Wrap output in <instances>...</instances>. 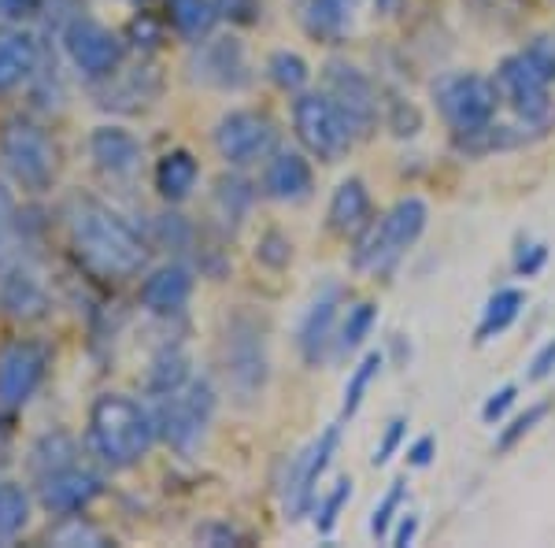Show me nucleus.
Listing matches in <instances>:
<instances>
[{"instance_id":"1","label":"nucleus","mask_w":555,"mask_h":548,"mask_svg":"<svg viewBox=\"0 0 555 548\" xmlns=\"http://www.w3.org/2000/svg\"><path fill=\"white\" fill-rule=\"evenodd\" d=\"M70 238H75L78 256L104 278H133L149 259L145 241L112 208L89 196L70 204Z\"/></svg>"},{"instance_id":"2","label":"nucleus","mask_w":555,"mask_h":548,"mask_svg":"<svg viewBox=\"0 0 555 548\" xmlns=\"http://www.w3.org/2000/svg\"><path fill=\"white\" fill-rule=\"evenodd\" d=\"M552 86H555V41L533 38L522 52L507 56L496 71L500 101L512 104V112L530 130H548L552 123Z\"/></svg>"},{"instance_id":"3","label":"nucleus","mask_w":555,"mask_h":548,"mask_svg":"<svg viewBox=\"0 0 555 548\" xmlns=\"http://www.w3.org/2000/svg\"><path fill=\"white\" fill-rule=\"evenodd\" d=\"M156 434V416L122 393H104L89 408V442H93L96 456L112 467L141 463Z\"/></svg>"},{"instance_id":"4","label":"nucleus","mask_w":555,"mask_h":548,"mask_svg":"<svg viewBox=\"0 0 555 548\" xmlns=\"http://www.w3.org/2000/svg\"><path fill=\"white\" fill-rule=\"evenodd\" d=\"M429 222V208L423 196H404L397 201L378 222L363 230L360 245H356L352 267L356 271H371V275H389L400 264V256L423 238Z\"/></svg>"},{"instance_id":"5","label":"nucleus","mask_w":555,"mask_h":548,"mask_svg":"<svg viewBox=\"0 0 555 548\" xmlns=\"http://www.w3.org/2000/svg\"><path fill=\"white\" fill-rule=\"evenodd\" d=\"M434 104L441 112V119L449 123L452 133H467L478 130L486 123L496 119V82H489L486 75H444L434 82Z\"/></svg>"},{"instance_id":"6","label":"nucleus","mask_w":555,"mask_h":548,"mask_svg":"<svg viewBox=\"0 0 555 548\" xmlns=\"http://www.w3.org/2000/svg\"><path fill=\"white\" fill-rule=\"evenodd\" d=\"M215 411V390L211 382L196 379L185 382L182 390L167 393L164 404L156 411V430L167 445L178 448V453H193V445L204 437Z\"/></svg>"},{"instance_id":"7","label":"nucleus","mask_w":555,"mask_h":548,"mask_svg":"<svg viewBox=\"0 0 555 548\" xmlns=\"http://www.w3.org/2000/svg\"><path fill=\"white\" fill-rule=\"evenodd\" d=\"M293 130H297L300 145L322 164H337L352 149V130L345 127L341 112L326 93H300L293 101Z\"/></svg>"},{"instance_id":"8","label":"nucleus","mask_w":555,"mask_h":548,"mask_svg":"<svg viewBox=\"0 0 555 548\" xmlns=\"http://www.w3.org/2000/svg\"><path fill=\"white\" fill-rule=\"evenodd\" d=\"M0 156H4V167L12 170L15 182L26 190H49L56 178V145L34 123H8L0 133Z\"/></svg>"},{"instance_id":"9","label":"nucleus","mask_w":555,"mask_h":548,"mask_svg":"<svg viewBox=\"0 0 555 548\" xmlns=\"http://www.w3.org/2000/svg\"><path fill=\"white\" fill-rule=\"evenodd\" d=\"M326 97L334 101L337 112H341L352 138H366V133L378 127V115H382L378 89H374V82L360 67L345 64V60L326 64Z\"/></svg>"},{"instance_id":"10","label":"nucleus","mask_w":555,"mask_h":548,"mask_svg":"<svg viewBox=\"0 0 555 548\" xmlns=\"http://www.w3.org/2000/svg\"><path fill=\"white\" fill-rule=\"evenodd\" d=\"M278 130L271 123V115L263 112H248V107H237V112L222 115L219 127H215V149L227 160L230 167H248L256 160H263L267 152L274 149Z\"/></svg>"},{"instance_id":"11","label":"nucleus","mask_w":555,"mask_h":548,"mask_svg":"<svg viewBox=\"0 0 555 548\" xmlns=\"http://www.w3.org/2000/svg\"><path fill=\"white\" fill-rule=\"evenodd\" d=\"M227 379L241 400H253L267 382V345L253 319L237 316L227 330Z\"/></svg>"},{"instance_id":"12","label":"nucleus","mask_w":555,"mask_h":548,"mask_svg":"<svg viewBox=\"0 0 555 548\" xmlns=\"http://www.w3.org/2000/svg\"><path fill=\"white\" fill-rule=\"evenodd\" d=\"M64 49L70 64L82 71L86 78H107L122 64V41L107 26L93 20H75L64 34Z\"/></svg>"},{"instance_id":"13","label":"nucleus","mask_w":555,"mask_h":548,"mask_svg":"<svg viewBox=\"0 0 555 548\" xmlns=\"http://www.w3.org/2000/svg\"><path fill=\"white\" fill-rule=\"evenodd\" d=\"M44 367H49V353L34 341H12L8 348H0V404L15 408L30 400L44 379Z\"/></svg>"},{"instance_id":"14","label":"nucleus","mask_w":555,"mask_h":548,"mask_svg":"<svg viewBox=\"0 0 555 548\" xmlns=\"http://www.w3.org/2000/svg\"><path fill=\"white\" fill-rule=\"evenodd\" d=\"M193 78L211 89H245L253 82L248 75V60L237 38H211L196 49L193 56Z\"/></svg>"},{"instance_id":"15","label":"nucleus","mask_w":555,"mask_h":548,"mask_svg":"<svg viewBox=\"0 0 555 548\" xmlns=\"http://www.w3.org/2000/svg\"><path fill=\"white\" fill-rule=\"evenodd\" d=\"M337 442H341V426H330L308 453L293 460V479L285 485V511H289V519L308 515L311 497H315V482L326 474V467L337 453Z\"/></svg>"},{"instance_id":"16","label":"nucleus","mask_w":555,"mask_h":548,"mask_svg":"<svg viewBox=\"0 0 555 548\" xmlns=\"http://www.w3.org/2000/svg\"><path fill=\"white\" fill-rule=\"evenodd\" d=\"M96 497H101V479L75 463L60 467V471H52L41 479V505L49 511H60V515L82 511L89 500H96Z\"/></svg>"},{"instance_id":"17","label":"nucleus","mask_w":555,"mask_h":548,"mask_svg":"<svg viewBox=\"0 0 555 548\" xmlns=\"http://www.w3.org/2000/svg\"><path fill=\"white\" fill-rule=\"evenodd\" d=\"M337 301H341V290H337V285H326L319 301L308 308V316H304L300 330H297V345H300L304 364L319 367L322 359H326L330 345H334V341H337V334H334V322H337Z\"/></svg>"},{"instance_id":"18","label":"nucleus","mask_w":555,"mask_h":548,"mask_svg":"<svg viewBox=\"0 0 555 548\" xmlns=\"http://www.w3.org/2000/svg\"><path fill=\"white\" fill-rule=\"evenodd\" d=\"M311 190H315V175H311L308 160L300 152H274V160L263 170V193L282 204H300L308 201Z\"/></svg>"},{"instance_id":"19","label":"nucleus","mask_w":555,"mask_h":548,"mask_svg":"<svg viewBox=\"0 0 555 548\" xmlns=\"http://www.w3.org/2000/svg\"><path fill=\"white\" fill-rule=\"evenodd\" d=\"M193 296V271L182 264L156 267L145 282H141V304L152 316H175L185 308V301Z\"/></svg>"},{"instance_id":"20","label":"nucleus","mask_w":555,"mask_h":548,"mask_svg":"<svg viewBox=\"0 0 555 548\" xmlns=\"http://www.w3.org/2000/svg\"><path fill=\"white\" fill-rule=\"evenodd\" d=\"M89 156L112 178H130L141 167V141L122 127H96L89 133Z\"/></svg>"},{"instance_id":"21","label":"nucleus","mask_w":555,"mask_h":548,"mask_svg":"<svg viewBox=\"0 0 555 548\" xmlns=\"http://www.w3.org/2000/svg\"><path fill=\"white\" fill-rule=\"evenodd\" d=\"M371 190H366L363 178H345L341 186L334 190L330 196V208H326V222L334 233H341V238H356V233H363L371 227Z\"/></svg>"},{"instance_id":"22","label":"nucleus","mask_w":555,"mask_h":548,"mask_svg":"<svg viewBox=\"0 0 555 548\" xmlns=\"http://www.w3.org/2000/svg\"><path fill=\"white\" fill-rule=\"evenodd\" d=\"M297 15L308 38L337 44L352 23V0H297Z\"/></svg>"},{"instance_id":"23","label":"nucleus","mask_w":555,"mask_h":548,"mask_svg":"<svg viewBox=\"0 0 555 548\" xmlns=\"http://www.w3.org/2000/svg\"><path fill=\"white\" fill-rule=\"evenodd\" d=\"M533 138H541V130L504 127V123L492 119L478 130L452 133V145L460 156H489V152H507V149H518V145H530Z\"/></svg>"},{"instance_id":"24","label":"nucleus","mask_w":555,"mask_h":548,"mask_svg":"<svg viewBox=\"0 0 555 548\" xmlns=\"http://www.w3.org/2000/svg\"><path fill=\"white\" fill-rule=\"evenodd\" d=\"M34 67H38V41L26 30L0 34V93L26 82Z\"/></svg>"},{"instance_id":"25","label":"nucleus","mask_w":555,"mask_h":548,"mask_svg":"<svg viewBox=\"0 0 555 548\" xmlns=\"http://www.w3.org/2000/svg\"><path fill=\"white\" fill-rule=\"evenodd\" d=\"M196 178H201V164H196V156L185 149L167 152V156L156 164V190L171 204L185 201V196L196 190Z\"/></svg>"},{"instance_id":"26","label":"nucleus","mask_w":555,"mask_h":548,"mask_svg":"<svg viewBox=\"0 0 555 548\" xmlns=\"http://www.w3.org/2000/svg\"><path fill=\"white\" fill-rule=\"evenodd\" d=\"M0 304H4L8 316H15V319H41L44 308H49V296H44V290L30 275L12 271L0 282Z\"/></svg>"},{"instance_id":"27","label":"nucleus","mask_w":555,"mask_h":548,"mask_svg":"<svg viewBox=\"0 0 555 548\" xmlns=\"http://www.w3.org/2000/svg\"><path fill=\"white\" fill-rule=\"evenodd\" d=\"M522 304H526L522 290H496V293H492L486 311H481V322H478V345H486V341L504 334V330L518 319Z\"/></svg>"},{"instance_id":"28","label":"nucleus","mask_w":555,"mask_h":548,"mask_svg":"<svg viewBox=\"0 0 555 548\" xmlns=\"http://www.w3.org/2000/svg\"><path fill=\"white\" fill-rule=\"evenodd\" d=\"M167 12H171L175 30L190 41L208 38L215 20H219V4H215V0H171Z\"/></svg>"},{"instance_id":"29","label":"nucleus","mask_w":555,"mask_h":548,"mask_svg":"<svg viewBox=\"0 0 555 548\" xmlns=\"http://www.w3.org/2000/svg\"><path fill=\"white\" fill-rule=\"evenodd\" d=\"M190 382V356L182 353L178 345L164 348L156 359H152V371H149V390L156 397H167V393L182 390Z\"/></svg>"},{"instance_id":"30","label":"nucleus","mask_w":555,"mask_h":548,"mask_svg":"<svg viewBox=\"0 0 555 548\" xmlns=\"http://www.w3.org/2000/svg\"><path fill=\"white\" fill-rule=\"evenodd\" d=\"M30 523V497L23 485L0 482V541H12Z\"/></svg>"},{"instance_id":"31","label":"nucleus","mask_w":555,"mask_h":548,"mask_svg":"<svg viewBox=\"0 0 555 548\" xmlns=\"http://www.w3.org/2000/svg\"><path fill=\"white\" fill-rule=\"evenodd\" d=\"M374 319H378V308H374L371 301H360L356 308H348V316H345V322H341V334H337V341H334L337 356L356 353V348H360L363 341L371 337Z\"/></svg>"},{"instance_id":"32","label":"nucleus","mask_w":555,"mask_h":548,"mask_svg":"<svg viewBox=\"0 0 555 548\" xmlns=\"http://www.w3.org/2000/svg\"><path fill=\"white\" fill-rule=\"evenodd\" d=\"M382 364H385V356H382V353H366V356L360 359V367H356L352 379H348V385H345L341 419H352L356 411H360V404H363V397H366V390H371V382L378 379Z\"/></svg>"},{"instance_id":"33","label":"nucleus","mask_w":555,"mask_h":548,"mask_svg":"<svg viewBox=\"0 0 555 548\" xmlns=\"http://www.w3.org/2000/svg\"><path fill=\"white\" fill-rule=\"evenodd\" d=\"M267 75H271V82L278 89H285V93H300V89L308 86L311 71L297 52H274V56L267 60Z\"/></svg>"},{"instance_id":"34","label":"nucleus","mask_w":555,"mask_h":548,"mask_svg":"<svg viewBox=\"0 0 555 548\" xmlns=\"http://www.w3.org/2000/svg\"><path fill=\"white\" fill-rule=\"evenodd\" d=\"M49 541L52 545H107V537H104L101 526H93L89 519L70 511L64 523L49 530Z\"/></svg>"},{"instance_id":"35","label":"nucleus","mask_w":555,"mask_h":548,"mask_svg":"<svg viewBox=\"0 0 555 548\" xmlns=\"http://www.w3.org/2000/svg\"><path fill=\"white\" fill-rule=\"evenodd\" d=\"M548 408H552V404H544V400H541V404H530V408H526L522 416H515V419H512V426L500 430L496 453H512V448H515L518 442H522L526 434H533V430L544 422V416H548Z\"/></svg>"},{"instance_id":"36","label":"nucleus","mask_w":555,"mask_h":548,"mask_svg":"<svg viewBox=\"0 0 555 548\" xmlns=\"http://www.w3.org/2000/svg\"><path fill=\"white\" fill-rule=\"evenodd\" d=\"M70 456H75V445H70V437L56 434V437H44V442L34 448V467H38V474L60 471V467H70Z\"/></svg>"},{"instance_id":"37","label":"nucleus","mask_w":555,"mask_h":548,"mask_svg":"<svg viewBox=\"0 0 555 548\" xmlns=\"http://www.w3.org/2000/svg\"><path fill=\"white\" fill-rule=\"evenodd\" d=\"M256 259L263 267H271V271H282V267H289V259H293V241L278 230H267L256 245Z\"/></svg>"},{"instance_id":"38","label":"nucleus","mask_w":555,"mask_h":548,"mask_svg":"<svg viewBox=\"0 0 555 548\" xmlns=\"http://www.w3.org/2000/svg\"><path fill=\"white\" fill-rule=\"evenodd\" d=\"M348 497H352V479H341V482L334 485V493L322 500V508H319V515H315V526H319L322 537L334 534V526H337V519H341V508L348 505Z\"/></svg>"},{"instance_id":"39","label":"nucleus","mask_w":555,"mask_h":548,"mask_svg":"<svg viewBox=\"0 0 555 548\" xmlns=\"http://www.w3.org/2000/svg\"><path fill=\"white\" fill-rule=\"evenodd\" d=\"M400 505H404V482H392V485H389V493L382 497V505L374 508V515H371V534H374V537H385V534H389V526H392V519H397Z\"/></svg>"},{"instance_id":"40","label":"nucleus","mask_w":555,"mask_h":548,"mask_svg":"<svg viewBox=\"0 0 555 548\" xmlns=\"http://www.w3.org/2000/svg\"><path fill=\"white\" fill-rule=\"evenodd\" d=\"M389 130L397 133V138H415V133L423 130V115H418V107L411 101L392 97L389 101Z\"/></svg>"},{"instance_id":"41","label":"nucleus","mask_w":555,"mask_h":548,"mask_svg":"<svg viewBox=\"0 0 555 548\" xmlns=\"http://www.w3.org/2000/svg\"><path fill=\"white\" fill-rule=\"evenodd\" d=\"M404 434H408V419H392L389 426H385V437H382V442H378V448H374L371 463H374V467L389 463L392 456H397L400 442H404Z\"/></svg>"},{"instance_id":"42","label":"nucleus","mask_w":555,"mask_h":548,"mask_svg":"<svg viewBox=\"0 0 555 548\" xmlns=\"http://www.w3.org/2000/svg\"><path fill=\"white\" fill-rule=\"evenodd\" d=\"M544 264H548V245L533 241V245H522V248H518V256H515V275H518V278H533Z\"/></svg>"},{"instance_id":"43","label":"nucleus","mask_w":555,"mask_h":548,"mask_svg":"<svg viewBox=\"0 0 555 548\" xmlns=\"http://www.w3.org/2000/svg\"><path fill=\"white\" fill-rule=\"evenodd\" d=\"M515 397H518V390L515 385H504V390H496L492 397L486 400V408H481V419L486 422H500L507 416V408L515 404Z\"/></svg>"},{"instance_id":"44","label":"nucleus","mask_w":555,"mask_h":548,"mask_svg":"<svg viewBox=\"0 0 555 548\" xmlns=\"http://www.w3.org/2000/svg\"><path fill=\"white\" fill-rule=\"evenodd\" d=\"M552 371H555V337L541 348V353L533 356V364H530V382H544Z\"/></svg>"},{"instance_id":"45","label":"nucleus","mask_w":555,"mask_h":548,"mask_svg":"<svg viewBox=\"0 0 555 548\" xmlns=\"http://www.w3.org/2000/svg\"><path fill=\"white\" fill-rule=\"evenodd\" d=\"M12 222H15V201H12V193L0 186V248H4L8 233H12Z\"/></svg>"},{"instance_id":"46","label":"nucleus","mask_w":555,"mask_h":548,"mask_svg":"<svg viewBox=\"0 0 555 548\" xmlns=\"http://www.w3.org/2000/svg\"><path fill=\"white\" fill-rule=\"evenodd\" d=\"M434 453H437L434 437H418V442L408 448V463H411V467H429V460H434Z\"/></svg>"},{"instance_id":"47","label":"nucleus","mask_w":555,"mask_h":548,"mask_svg":"<svg viewBox=\"0 0 555 548\" xmlns=\"http://www.w3.org/2000/svg\"><path fill=\"white\" fill-rule=\"evenodd\" d=\"M415 537H418V515H404L397 526V534H392V545L408 548V545H415Z\"/></svg>"},{"instance_id":"48","label":"nucleus","mask_w":555,"mask_h":548,"mask_svg":"<svg viewBox=\"0 0 555 548\" xmlns=\"http://www.w3.org/2000/svg\"><path fill=\"white\" fill-rule=\"evenodd\" d=\"M219 4V15L227 12V15H234V20H253V0H215Z\"/></svg>"},{"instance_id":"49","label":"nucleus","mask_w":555,"mask_h":548,"mask_svg":"<svg viewBox=\"0 0 555 548\" xmlns=\"http://www.w3.org/2000/svg\"><path fill=\"white\" fill-rule=\"evenodd\" d=\"M38 8V0H0V12L8 15H30Z\"/></svg>"},{"instance_id":"50","label":"nucleus","mask_w":555,"mask_h":548,"mask_svg":"<svg viewBox=\"0 0 555 548\" xmlns=\"http://www.w3.org/2000/svg\"><path fill=\"white\" fill-rule=\"evenodd\" d=\"M201 537H204V541H211V545H234L237 541L234 530H201Z\"/></svg>"},{"instance_id":"51","label":"nucleus","mask_w":555,"mask_h":548,"mask_svg":"<svg viewBox=\"0 0 555 548\" xmlns=\"http://www.w3.org/2000/svg\"><path fill=\"white\" fill-rule=\"evenodd\" d=\"M374 4H378V12L392 15V12H397V4H400V0H374Z\"/></svg>"},{"instance_id":"52","label":"nucleus","mask_w":555,"mask_h":548,"mask_svg":"<svg viewBox=\"0 0 555 548\" xmlns=\"http://www.w3.org/2000/svg\"><path fill=\"white\" fill-rule=\"evenodd\" d=\"M552 4H555V0H552Z\"/></svg>"}]
</instances>
